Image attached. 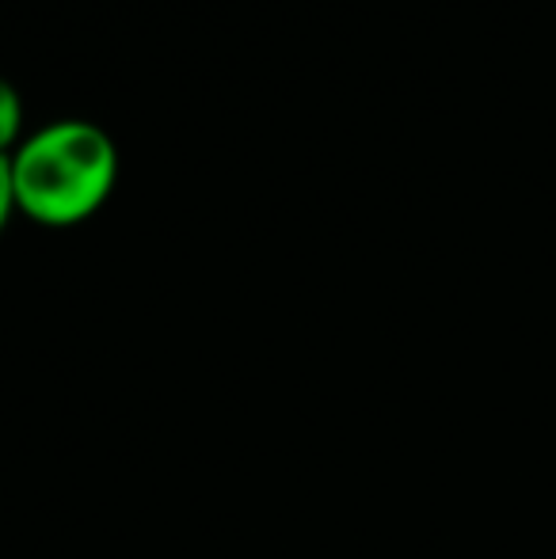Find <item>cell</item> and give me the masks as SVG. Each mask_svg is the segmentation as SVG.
Masks as SVG:
<instances>
[{"mask_svg": "<svg viewBox=\"0 0 556 559\" xmlns=\"http://www.w3.org/2000/svg\"><path fill=\"white\" fill-rule=\"evenodd\" d=\"M115 176L119 153L92 122H54L12 156L15 206L43 225H76L96 214Z\"/></svg>", "mask_w": 556, "mask_h": 559, "instance_id": "obj_1", "label": "cell"}, {"mask_svg": "<svg viewBox=\"0 0 556 559\" xmlns=\"http://www.w3.org/2000/svg\"><path fill=\"white\" fill-rule=\"evenodd\" d=\"M20 122H23V107L20 96L8 81H0V156H8V145L20 138Z\"/></svg>", "mask_w": 556, "mask_h": 559, "instance_id": "obj_2", "label": "cell"}, {"mask_svg": "<svg viewBox=\"0 0 556 559\" xmlns=\"http://www.w3.org/2000/svg\"><path fill=\"white\" fill-rule=\"evenodd\" d=\"M15 210V191H12V156H0V228H4L8 214Z\"/></svg>", "mask_w": 556, "mask_h": 559, "instance_id": "obj_3", "label": "cell"}]
</instances>
